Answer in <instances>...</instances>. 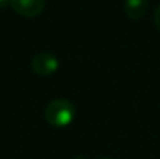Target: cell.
Wrapping results in <instances>:
<instances>
[{
	"instance_id": "obj_4",
	"label": "cell",
	"mask_w": 160,
	"mask_h": 159,
	"mask_svg": "<svg viewBox=\"0 0 160 159\" xmlns=\"http://www.w3.org/2000/svg\"><path fill=\"white\" fill-rule=\"evenodd\" d=\"M149 0H125L124 11L131 20H139L146 14Z\"/></svg>"
},
{
	"instance_id": "obj_5",
	"label": "cell",
	"mask_w": 160,
	"mask_h": 159,
	"mask_svg": "<svg viewBox=\"0 0 160 159\" xmlns=\"http://www.w3.org/2000/svg\"><path fill=\"white\" fill-rule=\"evenodd\" d=\"M155 23H156V27H158V30L160 31V6L156 8V11H155Z\"/></svg>"
},
{
	"instance_id": "obj_2",
	"label": "cell",
	"mask_w": 160,
	"mask_h": 159,
	"mask_svg": "<svg viewBox=\"0 0 160 159\" xmlns=\"http://www.w3.org/2000/svg\"><path fill=\"white\" fill-rule=\"evenodd\" d=\"M59 68V61L51 52H39L31 59V69L38 76H51Z\"/></svg>"
},
{
	"instance_id": "obj_3",
	"label": "cell",
	"mask_w": 160,
	"mask_h": 159,
	"mask_svg": "<svg viewBox=\"0 0 160 159\" xmlns=\"http://www.w3.org/2000/svg\"><path fill=\"white\" fill-rule=\"evenodd\" d=\"M10 6L24 17H35L44 11L45 0H10Z\"/></svg>"
},
{
	"instance_id": "obj_6",
	"label": "cell",
	"mask_w": 160,
	"mask_h": 159,
	"mask_svg": "<svg viewBox=\"0 0 160 159\" xmlns=\"http://www.w3.org/2000/svg\"><path fill=\"white\" fill-rule=\"evenodd\" d=\"M8 4H10V0H0V10H2V8H6Z\"/></svg>"
},
{
	"instance_id": "obj_7",
	"label": "cell",
	"mask_w": 160,
	"mask_h": 159,
	"mask_svg": "<svg viewBox=\"0 0 160 159\" xmlns=\"http://www.w3.org/2000/svg\"><path fill=\"white\" fill-rule=\"evenodd\" d=\"M101 159H112V158H101Z\"/></svg>"
},
{
	"instance_id": "obj_1",
	"label": "cell",
	"mask_w": 160,
	"mask_h": 159,
	"mask_svg": "<svg viewBox=\"0 0 160 159\" xmlns=\"http://www.w3.org/2000/svg\"><path fill=\"white\" fill-rule=\"evenodd\" d=\"M76 115L73 103L68 99H55L45 109V120L49 126L63 128L72 124Z\"/></svg>"
}]
</instances>
